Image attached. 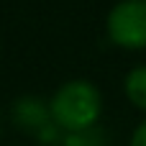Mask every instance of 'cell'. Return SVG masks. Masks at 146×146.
<instances>
[{"label":"cell","instance_id":"obj_1","mask_svg":"<svg viewBox=\"0 0 146 146\" xmlns=\"http://www.w3.org/2000/svg\"><path fill=\"white\" fill-rule=\"evenodd\" d=\"M49 110L59 128L80 133V131H87L92 123H98L103 113V95L92 82L72 80L54 92Z\"/></svg>","mask_w":146,"mask_h":146},{"label":"cell","instance_id":"obj_2","mask_svg":"<svg viewBox=\"0 0 146 146\" xmlns=\"http://www.w3.org/2000/svg\"><path fill=\"white\" fill-rule=\"evenodd\" d=\"M108 36L123 49H146V0H121L108 15Z\"/></svg>","mask_w":146,"mask_h":146},{"label":"cell","instance_id":"obj_3","mask_svg":"<svg viewBox=\"0 0 146 146\" xmlns=\"http://www.w3.org/2000/svg\"><path fill=\"white\" fill-rule=\"evenodd\" d=\"M123 87H126V98H128L139 110H144V113H146V64L128 72Z\"/></svg>","mask_w":146,"mask_h":146},{"label":"cell","instance_id":"obj_4","mask_svg":"<svg viewBox=\"0 0 146 146\" xmlns=\"http://www.w3.org/2000/svg\"><path fill=\"white\" fill-rule=\"evenodd\" d=\"M131 146H146V121L133 131V139H131Z\"/></svg>","mask_w":146,"mask_h":146}]
</instances>
